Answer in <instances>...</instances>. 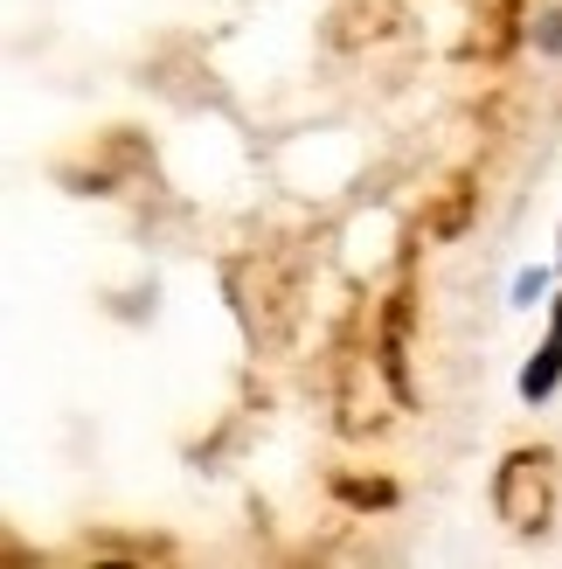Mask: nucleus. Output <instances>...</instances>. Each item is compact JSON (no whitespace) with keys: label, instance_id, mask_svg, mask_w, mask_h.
Here are the masks:
<instances>
[{"label":"nucleus","instance_id":"obj_1","mask_svg":"<svg viewBox=\"0 0 562 569\" xmlns=\"http://www.w3.org/2000/svg\"><path fill=\"white\" fill-rule=\"evenodd\" d=\"M555 382H562V312H555V327H549V340H542V355L528 361L521 389H528V396H549Z\"/></svg>","mask_w":562,"mask_h":569}]
</instances>
